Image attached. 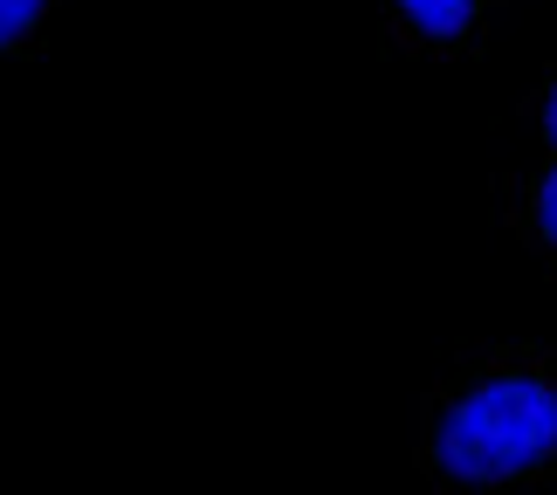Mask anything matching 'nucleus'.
Here are the masks:
<instances>
[{"label": "nucleus", "mask_w": 557, "mask_h": 495, "mask_svg": "<svg viewBox=\"0 0 557 495\" xmlns=\"http://www.w3.org/2000/svg\"><path fill=\"white\" fill-rule=\"evenodd\" d=\"M455 482H509L557 455V393L544 379H488L441 420L434 441Z\"/></svg>", "instance_id": "1"}, {"label": "nucleus", "mask_w": 557, "mask_h": 495, "mask_svg": "<svg viewBox=\"0 0 557 495\" xmlns=\"http://www.w3.org/2000/svg\"><path fill=\"white\" fill-rule=\"evenodd\" d=\"M406 14H413V28L426 35H461L468 14H475V0H399Z\"/></svg>", "instance_id": "2"}, {"label": "nucleus", "mask_w": 557, "mask_h": 495, "mask_svg": "<svg viewBox=\"0 0 557 495\" xmlns=\"http://www.w3.org/2000/svg\"><path fill=\"white\" fill-rule=\"evenodd\" d=\"M35 8H41V0H0V41H14L21 28H28Z\"/></svg>", "instance_id": "3"}, {"label": "nucleus", "mask_w": 557, "mask_h": 495, "mask_svg": "<svg viewBox=\"0 0 557 495\" xmlns=\"http://www.w3.org/2000/svg\"><path fill=\"white\" fill-rule=\"evenodd\" d=\"M537 221H544V234L557 242V172L544 180V193H537Z\"/></svg>", "instance_id": "4"}, {"label": "nucleus", "mask_w": 557, "mask_h": 495, "mask_svg": "<svg viewBox=\"0 0 557 495\" xmlns=\"http://www.w3.org/2000/svg\"><path fill=\"white\" fill-rule=\"evenodd\" d=\"M544 132H550V145H557V90H550V103H544Z\"/></svg>", "instance_id": "5"}]
</instances>
